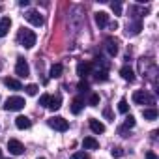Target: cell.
I'll return each instance as SVG.
<instances>
[{"instance_id":"obj_1","label":"cell","mask_w":159,"mask_h":159,"mask_svg":"<svg viewBox=\"0 0 159 159\" xmlns=\"http://www.w3.org/2000/svg\"><path fill=\"white\" fill-rule=\"evenodd\" d=\"M19 43L25 47V49H32L34 45H36V34L32 32V30H28V28H21V32H19Z\"/></svg>"},{"instance_id":"obj_2","label":"cell","mask_w":159,"mask_h":159,"mask_svg":"<svg viewBox=\"0 0 159 159\" xmlns=\"http://www.w3.org/2000/svg\"><path fill=\"white\" fill-rule=\"evenodd\" d=\"M133 101H135L137 105H155V98L150 96V94L144 92V90H137V92L133 94Z\"/></svg>"},{"instance_id":"obj_3","label":"cell","mask_w":159,"mask_h":159,"mask_svg":"<svg viewBox=\"0 0 159 159\" xmlns=\"http://www.w3.org/2000/svg\"><path fill=\"white\" fill-rule=\"evenodd\" d=\"M25 99L23 98H19V96H13V98H8L6 99V105H4V109L6 111H21V109H25Z\"/></svg>"},{"instance_id":"obj_4","label":"cell","mask_w":159,"mask_h":159,"mask_svg":"<svg viewBox=\"0 0 159 159\" xmlns=\"http://www.w3.org/2000/svg\"><path fill=\"white\" fill-rule=\"evenodd\" d=\"M47 124H49L52 129H56V131H67V127H69L67 120L62 118V116H52V118H49Z\"/></svg>"},{"instance_id":"obj_5","label":"cell","mask_w":159,"mask_h":159,"mask_svg":"<svg viewBox=\"0 0 159 159\" xmlns=\"http://www.w3.org/2000/svg\"><path fill=\"white\" fill-rule=\"evenodd\" d=\"M15 73H17L19 77H28V75H30V66H28V62H26L23 56H19V58H17Z\"/></svg>"},{"instance_id":"obj_6","label":"cell","mask_w":159,"mask_h":159,"mask_svg":"<svg viewBox=\"0 0 159 159\" xmlns=\"http://www.w3.org/2000/svg\"><path fill=\"white\" fill-rule=\"evenodd\" d=\"M26 21L30 23V25H34V26H41L43 25V17H41V13L39 11H36V10H30V11H26Z\"/></svg>"},{"instance_id":"obj_7","label":"cell","mask_w":159,"mask_h":159,"mask_svg":"<svg viewBox=\"0 0 159 159\" xmlns=\"http://www.w3.org/2000/svg\"><path fill=\"white\" fill-rule=\"evenodd\" d=\"M8 150H10L13 155H21V153L25 152V146H23L19 140H15V139H10V140H8Z\"/></svg>"},{"instance_id":"obj_8","label":"cell","mask_w":159,"mask_h":159,"mask_svg":"<svg viewBox=\"0 0 159 159\" xmlns=\"http://www.w3.org/2000/svg\"><path fill=\"white\" fill-rule=\"evenodd\" d=\"M10 28H11V19L10 17H2V19H0V38L8 36Z\"/></svg>"},{"instance_id":"obj_9","label":"cell","mask_w":159,"mask_h":159,"mask_svg":"<svg viewBox=\"0 0 159 159\" xmlns=\"http://www.w3.org/2000/svg\"><path fill=\"white\" fill-rule=\"evenodd\" d=\"M90 71H92V64H90V62H81V64L77 66V73H79V77H88Z\"/></svg>"},{"instance_id":"obj_10","label":"cell","mask_w":159,"mask_h":159,"mask_svg":"<svg viewBox=\"0 0 159 159\" xmlns=\"http://www.w3.org/2000/svg\"><path fill=\"white\" fill-rule=\"evenodd\" d=\"M105 43H107V52H109L111 56H116V54H118V41L112 39V38H109Z\"/></svg>"},{"instance_id":"obj_11","label":"cell","mask_w":159,"mask_h":159,"mask_svg":"<svg viewBox=\"0 0 159 159\" xmlns=\"http://www.w3.org/2000/svg\"><path fill=\"white\" fill-rule=\"evenodd\" d=\"M88 124H90V129H92L94 133H98V135H99V133H105V125H103L99 120L90 118V122H88Z\"/></svg>"},{"instance_id":"obj_12","label":"cell","mask_w":159,"mask_h":159,"mask_svg":"<svg viewBox=\"0 0 159 159\" xmlns=\"http://www.w3.org/2000/svg\"><path fill=\"white\" fill-rule=\"evenodd\" d=\"M51 111H58L60 107H62V98L60 96H51L49 98V105H47Z\"/></svg>"},{"instance_id":"obj_13","label":"cell","mask_w":159,"mask_h":159,"mask_svg":"<svg viewBox=\"0 0 159 159\" xmlns=\"http://www.w3.org/2000/svg\"><path fill=\"white\" fill-rule=\"evenodd\" d=\"M120 75H122V79H125V81H135V73H133V69L129 67V66H124L122 69H120Z\"/></svg>"},{"instance_id":"obj_14","label":"cell","mask_w":159,"mask_h":159,"mask_svg":"<svg viewBox=\"0 0 159 159\" xmlns=\"http://www.w3.org/2000/svg\"><path fill=\"white\" fill-rule=\"evenodd\" d=\"M96 23H98L99 28L107 26V23H109V15H107L105 11H98V13H96Z\"/></svg>"},{"instance_id":"obj_15","label":"cell","mask_w":159,"mask_h":159,"mask_svg":"<svg viewBox=\"0 0 159 159\" xmlns=\"http://www.w3.org/2000/svg\"><path fill=\"white\" fill-rule=\"evenodd\" d=\"M140 28H142L140 21H135L133 25H127V30H125V34H127V36H137V34L140 32Z\"/></svg>"},{"instance_id":"obj_16","label":"cell","mask_w":159,"mask_h":159,"mask_svg":"<svg viewBox=\"0 0 159 159\" xmlns=\"http://www.w3.org/2000/svg\"><path fill=\"white\" fill-rule=\"evenodd\" d=\"M15 125H17L19 129H28V127L32 125V122H30L26 116H17V118H15Z\"/></svg>"},{"instance_id":"obj_17","label":"cell","mask_w":159,"mask_h":159,"mask_svg":"<svg viewBox=\"0 0 159 159\" xmlns=\"http://www.w3.org/2000/svg\"><path fill=\"white\" fill-rule=\"evenodd\" d=\"M83 146H84L86 150H98V148H99V142H98L94 137H86V139L83 140Z\"/></svg>"},{"instance_id":"obj_18","label":"cell","mask_w":159,"mask_h":159,"mask_svg":"<svg viewBox=\"0 0 159 159\" xmlns=\"http://www.w3.org/2000/svg\"><path fill=\"white\" fill-rule=\"evenodd\" d=\"M4 84L8 86V88H11V90H23V86H21V83L17 81V79H4Z\"/></svg>"},{"instance_id":"obj_19","label":"cell","mask_w":159,"mask_h":159,"mask_svg":"<svg viewBox=\"0 0 159 159\" xmlns=\"http://www.w3.org/2000/svg\"><path fill=\"white\" fill-rule=\"evenodd\" d=\"M142 116H144V120H155L157 118V109H153V107H150V109H144L142 111Z\"/></svg>"},{"instance_id":"obj_20","label":"cell","mask_w":159,"mask_h":159,"mask_svg":"<svg viewBox=\"0 0 159 159\" xmlns=\"http://www.w3.org/2000/svg\"><path fill=\"white\" fill-rule=\"evenodd\" d=\"M81 111H83V99L81 98H75L73 103H71V112L73 114H79Z\"/></svg>"},{"instance_id":"obj_21","label":"cell","mask_w":159,"mask_h":159,"mask_svg":"<svg viewBox=\"0 0 159 159\" xmlns=\"http://www.w3.org/2000/svg\"><path fill=\"white\" fill-rule=\"evenodd\" d=\"M62 71H64V67H62V64H54V66L51 67V71H49V75H51L52 79H56V77H60V75H62Z\"/></svg>"},{"instance_id":"obj_22","label":"cell","mask_w":159,"mask_h":159,"mask_svg":"<svg viewBox=\"0 0 159 159\" xmlns=\"http://www.w3.org/2000/svg\"><path fill=\"white\" fill-rule=\"evenodd\" d=\"M94 79L96 81H107L109 79V75H107V69H98V71H94Z\"/></svg>"},{"instance_id":"obj_23","label":"cell","mask_w":159,"mask_h":159,"mask_svg":"<svg viewBox=\"0 0 159 159\" xmlns=\"http://www.w3.org/2000/svg\"><path fill=\"white\" fill-rule=\"evenodd\" d=\"M118 111H120L122 114H127L129 105H127V101H125V99H120V103H118Z\"/></svg>"},{"instance_id":"obj_24","label":"cell","mask_w":159,"mask_h":159,"mask_svg":"<svg viewBox=\"0 0 159 159\" xmlns=\"http://www.w3.org/2000/svg\"><path fill=\"white\" fill-rule=\"evenodd\" d=\"M124 127H125V129H131V127H135V118H133L131 114L125 118V122H124Z\"/></svg>"},{"instance_id":"obj_25","label":"cell","mask_w":159,"mask_h":159,"mask_svg":"<svg viewBox=\"0 0 159 159\" xmlns=\"http://www.w3.org/2000/svg\"><path fill=\"white\" fill-rule=\"evenodd\" d=\"M111 8H112L114 15H122V4H120V2H112V4H111Z\"/></svg>"},{"instance_id":"obj_26","label":"cell","mask_w":159,"mask_h":159,"mask_svg":"<svg viewBox=\"0 0 159 159\" xmlns=\"http://www.w3.org/2000/svg\"><path fill=\"white\" fill-rule=\"evenodd\" d=\"M25 90H26V94H28V96H36V94H38V90H39V88H38V86H36V84H28V86H26V88H25Z\"/></svg>"},{"instance_id":"obj_27","label":"cell","mask_w":159,"mask_h":159,"mask_svg":"<svg viewBox=\"0 0 159 159\" xmlns=\"http://www.w3.org/2000/svg\"><path fill=\"white\" fill-rule=\"evenodd\" d=\"M69 159H90V155L84 153V152H77V153H73Z\"/></svg>"},{"instance_id":"obj_28","label":"cell","mask_w":159,"mask_h":159,"mask_svg":"<svg viewBox=\"0 0 159 159\" xmlns=\"http://www.w3.org/2000/svg\"><path fill=\"white\" fill-rule=\"evenodd\" d=\"M111 155H112V157H122V155H124V150H122V148H112V150H111Z\"/></svg>"},{"instance_id":"obj_29","label":"cell","mask_w":159,"mask_h":159,"mask_svg":"<svg viewBox=\"0 0 159 159\" xmlns=\"http://www.w3.org/2000/svg\"><path fill=\"white\" fill-rule=\"evenodd\" d=\"M49 98H51L49 94H43V96L39 98V105H43V107H47V105H49Z\"/></svg>"},{"instance_id":"obj_30","label":"cell","mask_w":159,"mask_h":159,"mask_svg":"<svg viewBox=\"0 0 159 159\" xmlns=\"http://www.w3.org/2000/svg\"><path fill=\"white\" fill-rule=\"evenodd\" d=\"M98 103H99V96H98V94H92V96H90V105L96 107Z\"/></svg>"},{"instance_id":"obj_31","label":"cell","mask_w":159,"mask_h":159,"mask_svg":"<svg viewBox=\"0 0 159 159\" xmlns=\"http://www.w3.org/2000/svg\"><path fill=\"white\" fill-rule=\"evenodd\" d=\"M103 114H105V118H107V120H112V114H111V109H105V111H103Z\"/></svg>"},{"instance_id":"obj_32","label":"cell","mask_w":159,"mask_h":159,"mask_svg":"<svg viewBox=\"0 0 159 159\" xmlns=\"http://www.w3.org/2000/svg\"><path fill=\"white\" fill-rule=\"evenodd\" d=\"M79 90H81V92L88 90V84H86V83H79Z\"/></svg>"},{"instance_id":"obj_33","label":"cell","mask_w":159,"mask_h":159,"mask_svg":"<svg viewBox=\"0 0 159 159\" xmlns=\"http://www.w3.org/2000/svg\"><path fill=\"white\" fill-rule=\"evenodd\" d=\"M146 159H157V155L153 152H146Z\"/></svg>"},{"instance_id":"obj_34","label":"cell","mask_w":159,"mask_h":159,"mask_svg":"<svg viewBox=\"0 0 159 159\" xmlns=\"http://www.w3.org/2000/svg\"><path fill=\"white\" fill-rule=\"evenodd\" d=\"M0 157H2V150H0Z\"/></svg>"},{"instance_id":"obj_35","label":"cell","mask_w":159,"mask_h":159,"mask_svg":"<svg viewBox=\"0 0 159 159\" xmlns=\"http://www.w3.org/2000/svg\"><path fill=\"white\" fill-rule=\"evenodd\" d=\"M0 11H2V6H0Z\"/></svg>"},{"instance_id":"obj_36","label":"cell","mask_w":159,"mask_h":159,"mask_svg":"<svg viewBox=\"0 0 159 159\" xmlns=\"http://www.w3.org/2000/svg\"><path fill=\"white\" fill-rule=\"evenodd\" d=\"M39 159H45V157H39Z\"/></svg>"}]
</instances>
